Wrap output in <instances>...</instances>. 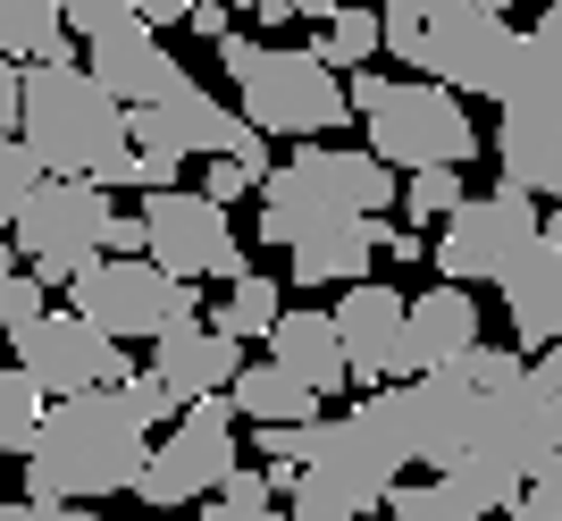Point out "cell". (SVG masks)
<instances>
[{"label":"cell","instance_id":"43","mask_svg":"<svg viewBox=\"0 0 562 521\" xmlns=\"http://www.w3.org/2000/svg\"><path fill=\"white\" fill-rule=\"evenodd\" d=\"M538 236H546V244H562V202H554V211H538Z\"/></svg>","mask_w":562,"mask_h":521},{"label":"cell","instance_id":"8","mask_svg":"<svg viewBox=\"0 0 562 521\" xmlns=\"http://www.w3.org/2000/svg\"><path fill=\"white\" fill-rule=\"evenodd\" d=\"M303 472H319L328 488H345L352 513L386 505L403 472H420V446H412V403L395 387H370L345 421H311V446H303Z\"/></svg>","mask_w":562,"mask_h":521},{"label":"cell","instance_id":"20","mask_svg":"<svg viewBox=\"0 0 562 521\" xmlns=\"http://www.w3.org/2000/svg\"><path fill=\"white\" fill-rule=\"evenodd\" d=\"M260 345H269V362H278V370H294L311 396H345V387H352L328 311H278V329L260 336Z\"/></svg>","mask_w":562,"mask_h":521},{"label":"cell","instance_id":"34","mask_svg":"<svg viewBox=\"0 0 562 521\" xmlns=\"http://www.w3.org/2000/svg\"><path fill=\"white\" fill-rule=\"evenodd\" d=\"M34 311H50V303H43V278H34V269H9V278H0V336L25 329Z\"/></svg>","mask_w":562,"mask_h":521},{"label":"cell","instance_id":"15","mask_svg":"<svg viewBox=\"0 0 562 521\" xmlns=\"http://www.w3.org/2000/svg\"><path fill=\"white\" fill-rule=\"evenodd\" d=\"M328 320H336V345H345V370H352V379H361V387L395 379V362H403V295H395V286L352 278L345 303H336Z\"/></svg>","mask_w":562,"mask_h":521},{"label":"cell","instance_id":"1","mask_svg":"<svg viewBox=\"0 0 562 521\" xmlns=\"http://www.w3.org/2000/svg\"><path fill=\"white\" fill-rule=\"evenodd\" d=\"M177 403H168L160 379H117V387H85V396H50L34 446L18 454L25 488L59 497V505H101L117 488H135L143 454H151V429Z\"/></svg>","mask_w":562,"mask_h":521},{"label":"cell","instance_id":"41","mask_svg":"<svg viewBox=\"0 0 562 521\" xmlns=\"http://www.w3.org/2000/svg\"><path fill=\"white\" fill-rule=\"evenodd\" d=\"M18 59H9V51H0V126H18Z\"/></svg>","mask_w":562,"mask_h":521},{"label":"cell","instance_id":"30","mask_svg":"<svg viewBox=\"0 0 562 521\" xmlns=\"http://www.w3.org/2000/svg\"><path fill=\"white\" fill-rule=\"evenodd\" d=\"M34 177H43V160L25 152L9 126H0V236H9V219H18V202L34 193Z\"/></svg>","mask_w":562,"mask_h":521},{"label":"cell","instance_id":"46","mask_svg":"<svg viewBox=\"0 0 562 521\" xmlns=\"http://www.w3.org/2000/svg\"><path fill=\"white\" fill-rule=\"evenodd\" d=\"M336 9H352V0H336Z\"/></svg>","mask_w":562,"mask_h":521},{"label":"cell","instance_id":"14","mask_svg":"<svg viewBox=\"0 0 562 521\" xmlns=\"http://www.w3.org/2000/svg\"><path fill=\"white\" fill-rule=\"evenodd\" d=\"M143 253L160 260L168 278H244L252 260L227 228V202L211 193H186V186H160L143 193Z\"/></svg>","mask_w":562,"mask_h":521},{"label":"cell","instance_id":"25","mask_svg":"<svg viewBox=\"0 0 562 521\" xmlns=\"http://www.w3.org/2000/svg\"><path fill=\"white\" fill-rule=\"evenodd\" d=\"M43 403H50V396L25 379V370H0V454H25V446H34Z\"/></svg>","mask_w":562,"mask_h":521},{"label":"cell","instance_id":"18","mask_svg":"<svg viewBox=\"0 0 562 521\" xmlns=\"http://www.w3.org/2000/svg\"><path fill=\"white\" fill-rule=\"evenodd\" d=\"M85 68H93L117 101H160V93L186 85V68H177L160 51V34H151V18L117 25V34H93V43H85Z\"/></svg>","mask_w":562,"mask_h":521},{"label":"cell","instance_id":"38","mask_svg":"<svg viewBox=\"0 0 562 521\" xmlns=\"http://www.w3.org/2000/svg\"><path fill=\"white\" fill-rule=\"evenodd\" d=\"M101 253H143V211H110V228H101Z\"/></svg>","mask_w":562,"mask_h":521},{"label":"cell","instance_id":"6","mask_svg":"<svg viewBox=\"0 0 562 521\" xmlns=\"http://www.w3.org/2000/svg\"><path fill=\"white\" fill-rule=\"evenodd\" d=\"M386 202H395V168L378 160V152H328V143H311V152L269 160V177H260V236L294 244L311 228H336V219H378Z\"/></svg>","mask_w":562,"mask_h":521},{"label":"cell","instance_id":"22","mask_svg":"<svg viewBox=\"0 0 562 521\" xmlns=\"http://www.w3.org/2000/svg\"><path fill=\"white\" fill-rule=\"evenodd\" d=\"M235 412H244V421H319V403L328 396H311L303 379H294V370H278V362H252V370H235Z\"/></svg>","mask_w":562,"mask_h":521},{"label":"cell","instance_id":"40","mask_svg":"<svg viewBox=\"0 0 562 521\" xmlns=\"http://www.w3.org/2000/svg\"><path fill=\"white\" fill-rule=\"evenodd\" d=\"M378 253H386V260H420L428 236H420V228H386V236H378Z\"/></svg>","mask_w":562,"mask_h":521},{"label":"cell","instance_id":"9","mask_svg":"<svg viewBox=\"0 0 562 521\" xmlns=\"http://www.w3.org/2000/svg\"><path fill=\"white\" fill-rule=\"evenodd\" d=\"M68 303L93 329H110L117 345H151L168 320L202 311V295H193V278H168L151 253H93V260H76Z\"/></svg>","mask_w":562,"mask_h":521},{"label":"cell","instance_id":"5","mask_svg":"<svg viewBox=\"0 0 562 521\" xmlns=\"http://www.w3.org/2000/svg\"><path fill=\"white\" fill-rule=\"evenodd\" d=\"M495 101H504V126H495L504 177L529 186L538 202H562V0H546V18L520 34Z\"/></svg>","mask_w":562,"mask_h":521},{"label":"cell","instance_id":"16","mask_svg":"<svg viewBox=\"0 0 562 521\" xmlns=\"http://www.w3.org/2000/svg\"><path fill=\"white\" fill-rule=\"evenodd\" d=\"M151 379L168 387V403L227 396V379H235V336H218L211 320H202V311L168 320V329L151 336Z\"/></svg>","mask_w":562,"mask_h":521},{"label":"cell","instance_id":"35","mask_svg":"<svg viewBox=\"0 0 562 521\" xmlns=\"http://www.w3.org/2000/svg\"><path fill=\"white\" fill-rule=\"evenodd\" d=\"M0 521H101V505H59V497H25V505H9V497H0Z\"/></svg>","mask_w":562,"mask_h":521},{"label":"cell","instance_id":"4","mask_svg":"<svg viewBox=\"0 0 562 521\" xmlns=\"http://www.w3.org/2000/svg\"><path fill=\"white\" fill-rule=\"evenodd\" d=\"M218 68H227L235 101L260 135H336L352 119V93L345 76L319 59V51H285V43H252V34H218Z\"/></svg>","mask_w":562,"mask_h":521},{"label":"cell","instance_id":"44","mask_svg":"<svg viewBox=\"0 0 562 521\" xmlns=\"http://www.w3.org/2000/svg\"><path fill=\"white\" fill-rule=\"evenodd\" d=\"M9 269H18V244H9V236H0V278H9Z\"/></svg>","mask_w":562,"mask_h":521},{"label":"cell","instance_id":"19","mask_svg":"<svg viewBox=\"0 0 562 521\" xmlns=\"http://www.w3.org/2000/svg\"><path fill=\"white\" fill-rule=\"evenodd\" d=\"M504 311H513V345L520 354H546L562 336V244H529V253L504 269Z\"/></svg>","mask_w":562,"mask_h":521},{"label":"cell","instance_id":"42","mask_svg":"<svg viewBox=\"0 0 562 521\" xmlns=\"http://www.w3.org/2000/svg\"><path fill=\"white\" fill-rule=\"evenodd\" d=\"M186 9H193V0H135V18H151V25H160V18H186Z\"/></svg>","mask_w":562,"mask_h":521},{"label":"cell","instance_id":"37","mask_svg":"<svg viewBox=\"0 0 562 521\" xmlns=\"http://www.w3.org/2000/svg\"><path fill=\"white\" fill-rule=\"evenodd\" d=\"M227 9H252V18H269V25H285V18H328L336 0H227Z\"/></svg>","mask_w":562,"mask_h":521},{"label":"cell","instance_id":"27","mask_svg":"<svg viewBox=\"0 0 562 521\" xmlns=\"http://www.w3.org/2000/svg\"><path fill=\"white\" fill-rule=\"evenodd\" d=\"M177 152H143V143H126V152H117L110 168H101L93 186H126V193H160V186H177Z\"/></svg>","mask_w":562,"mask_h":521},{"label":"cell","instance_id":"13","mask_svg":"<svg viewBox=\"0 0 562 521\" xmlns=\"http://www.w3.org/2000/svg\"><path fill=\"white\" fill-rule=\"evenodd\" d=\"M227 472H235V403L193 396V403H186V421H177L160 446L143 454L135 497H143V505H160V513H177V505H202Z\"/></svg>","mask_w":562,"mask_h":521},{"label":"cell","instance_id":"23","mask_svg":"<svg viewBox=\"0 0 562 521\" xmlns=\"http://www.w3.org/2000/svg\"><path fill=\"white\" fill-rule=\"evenodd\" d=\"M68 18H59V0H0V51L9 59H68Z\"/></svg>","mask_w":562,"mask_h":521},{"label":"cell","instance_id":"2","mask_svg":"<svg viewBox=\"0 0 562 521\" xmlns=\"http://www.w3.org/2000/svg\"><path fill=\"white\" fill-rule=\"evenodd\" d=\"M18 143L50 177H101L126 152V101L76 59H25L18 76Z\"/></svg>","mask_w":562,"mask_h":521},{"label":"cell","instance_id":"33","mask_svg":"<svg viewBox=\"0 0 562 521\" xmlns=\"http://www.w3.org/2000/svg\"><path fill=\"white\" fill-rule=\"evenodd\" d=\"M285 521H361V513L345 505V488H328L319 472H303V479H294V513H285Z\"/></svg>","mask_w":562,"mask_h":521},{"label":"cell","instance_id":"3","mask_svg":"<svg viewBox=\"0 0 562 521\" xmlns=\"http://www.w3.org/2000/svg\"><path fill=\"white\" fill-rule=\"evenodd\" d=\"M378 51H395L403 68H437V85L453 93H504L520 34L470 0H386L378 9Z\"/></svg>","mask_w":562,"mask_h":521},{"label":"cell","instance_id":"26","mask_svg":"<svg viewBox=\"0 0 562 521\" xmlns=\"http://www.w3.org/2000/svg\"><path fill=\"white\" fill-rule=\"evenodd\" d=\"M370 51H378V18H370V0H352V9H328L319 59H328V68H361Z\"/></svg>","mask_w":562,"mask_h":521},{"label":"cell","instance_id":"12","mask_svg":"<svg viewBox=\"0 0 562 521\" xmlns=\"http://www.w3.org/2000/svg\"><path fill=\"white\" fill-rule=\"evenodd\" d=\"M9 354L43 396H85V387H117L135 379V354L117 345L110 329H93L85 311H34L25 329H9Z\"/></svg>","mask_w":562,"mask_h":521},{"label":"cell","instance_id":"31","mask_svg":"<svg viewBox=\"0 0 562 521\" xmlns=\"http://www.w3.org/2000/svg\"><path fill=\"white\" fill-rule=\"evenodd\" d=\"M59 18H68L76 43H93V34H117V25H135V0H59Z\"/></svg>","mask_w":562,"mask_h":521},{"label":"cell","instance_id":"28","mask_svg":"<svg viewBox=\"0 0 562 521\" xmlns=\"http://www.w3.org/2000/svg\"><path fill=\"white\" fill-rule=\"evenodd\" d=\"M395 202H403L412 219H446L453 202H462V168H403Z\"/></svg>","mask_w":562,"mask_h":521},{"label":"cell","instance_id":"7","mask_svg":"<svg viewBox=\"0 0 562 521\" xmlns=\"http://www.w3.org/2000/svg\"><path fill=\"white\" fill-rule=\"evenodd\" d=\"M352 110L370 119V152L386 168H470L479 160V126H470L453 85H420V76H378L370 59L345 76Z\"/></svg>","mask_w":562,"mask_h":521},{"label":"cell","instance_id":"32","mask_svg":"<svg viewBox=\"0 0 562 521\" xmlns=\"http://www.w3.org/2000/svg\"><path fill=\"white\" fill-rule=\"evenodd\" d=\"M453 370H462L470 387H487V396H495V387H513L520 370H529V362H520V354H504V345H470V354H453Z\"/></svg>","mask_w":562,"mask_h":521},{"label":"cell","instance_id":"47","mask_svg":"<svg viewBox=\"0 0 562 521\" xmlns=\"http://www.w3.org/2000/svg\"><path fill=\"white\" fill-rule=\"evenodd\" d=\"M538 9H546V0H538Z\"/></svg>","mask_w":562,"mask_h":521},{"label":"cell","instance_id":"11","mask_svg":"<svg viewBox=\"0 0 562 521\" xmlns=\"http://www.w3.org/2000/svg\"><path fill=\"white\" fill-rule=\"evenodd\" d=\"M529 244H538V193L504 177L495 193H462V202L446 211L437 278H453V286H504V269H513Z\"/></svg>","mask_w":562,"mask_h":521},{"label":"cell","instance_id":"17","mask_svg":"<svg viewBox=\"0 0 562 521\" xmlns=\"http://www.w3.org/2000/svg\"><path fill=\"white\" fill-rule=\"evenodd\" d=\"M479 345V303H470V286H428V295H403V362L395 379H412V370H437V362L470 354Z\"/></svg>","mask_w":562,"mask_h":521},{"label":"cell","instance_id":"21","mask_svg":"<svg viewBox=\"0 0 562 521\" xmlns=\"http://www.w3.org/2000/svg\"><path fill=\"white\" fill-rule=\"evenodd\" d=\"M378 236H386V211H378V219H336V228L294 236V244H285V253H294V286H352V278H370Z\"/></svg>","mask_w":562,"mask_h":521},{"label":"cell","instance_id":"45","mask_svg":"<svg viewBox=\"0 0 562 521\" xmlns=\"http://www.w3.org/2000/svg\"><path fill=\"white\" fill-rule=\"evenodd\" d=\"M470 9H487V18H504V9H513V0H470Z\"/></svg>","mask_w":562,"mask_h":521},{"label":"cell","instance_id":"36","mask_svg":"<svg viewBox=\"0 0 562 521\" xmlns=\"http://www.w3.org/2000/svg\"><path fill=\"white\" fill-rule=\"evenodd\" d=\"M252 186H260V168H244L235 152H218V160H211V186H202V193H211V202H235V193H252Z\"/></svg>","mask_w":562,"mask_h":521},{"label":"cell","instance_id":"39","mask_svg":"<svg viewBox=\"0 0 562 521\" xmlns=\"http://www.w3.org/2000/svg\"><path fill=\"white\" fill-rule=\"evenodd\" d=\"M227 18H235L227 0H193V9H186V25H193V34H211V43L227 34Z\"/></svg>","mask_w":562,"mask_h":521},{"label":"cell","instance_id":"24","mask_svg":"<svg viewBox=\"0 0 562 521\" xmlns=\"http://www.w3.org/2000/svg\"><path fill=\"white\" fill-rule=\"evenodd\" d=\"M278 311H285V303H278V278L244 269V278H227V303L211 311V329L244 345V336H269V329H278Z\"/></svg>","mask_w":562,"mask_h":521},{"label":"cell","instance_id":"29","mask_svg":"<svg viewBox=\"0 0 562 521\" xmlns=\"http://www.w3.org/2000/svg\"><path fill=\"white\" fill-rule=\"evenodd\" d=\"M269 497H278L269 472H227L211 497H202V513H211V521H252V513H269Z\"/></svg>","mask_w":562,"mask_h":521},{"label":"cell","instance_id":"10","mask_svg":"<svg viewBox=\"0 0 562 521\" xmlns=\"http://www.w3.org/2000/svg\"><path fill=\"white\" fill-rule=\"evenodd\" d=\"M101 228H110V186H93V177H34V193L18 202V219H9V244H18V260L34 269L43 286H68L76 260L101 253Z\"/></svg>","mask_w":562,"mask_h":521}]
</instances>
